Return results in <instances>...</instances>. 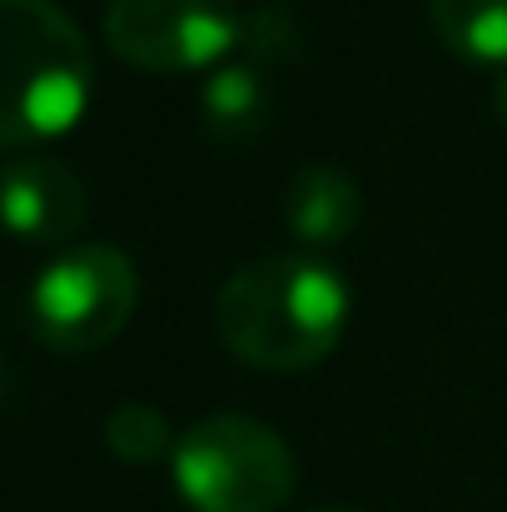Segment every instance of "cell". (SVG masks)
Masks as SVG:
<instances>
[{
	"mask_svg": "<svg viewBox=\"0 0 507 512\" xmlns=\"http://www.w3.org/2000/svg\"><path fill=\"white\" fill-rule=\"evenodd\" d=\"M219 343L264 373L324 363L348 329V284L314 254H269L229 274L214 299Z\"/></svg>",
	"mask_w": 507,
	"mask_h": 512,
	"instance_id": "cell-1",
	"label": "cell"
},
{
	"mask_svg": "<svg viewBox=\"0 0 507 512\" xmlns=\"http://www.w3.org/2000/svg\"><path fill=\"white\" fill-rule=\"evenodd\" d=\"M95 90L85 30L55 0H0V150L60 140Z\"/></svg>",
	"mask_w": 507,
	"mask_h": 512,
	"instance_id": "cell-2",
	"label": "cell"
},
{
	"mask_svg": "<svg viewBox=\"0 0 507 512\" xmlns=\"http://www.w3.org/2000/svg\"><path fill=\"white\" fill-rule=\"evenodd\" d=\"M169 458L174 488L194 512H284L299 488L289 443L244 413L199 418Z\"/></svg>",
	"mask_w": 507,
	"mask_h": 512,
	"instance_id": "cell-3",
	"label": "cell"
},
{
	"mask_svg": "<svg viewBox=\"0 0 507 512\" xmlns=\"http://www.w3.org/2000/svg\"><path fill=\"white\" fill-rule=\"evenodd\" d=\"M140 304V274L115 244H75L55 254L30 289V329L55 353H95L125 334Z\"/></svg>",
	"mask_w": 507,
	"mask_h": 512,
	"instance_id": "cell-4",
	"label": "cell"
},
{
	"mask_svg": "<svg viewBox=\"0 0 507 512\" xmlns=\"http://www.w3.org/2000/svg\"><path fill=\"white\" fill-rule=\"evenodd\" d=\"M244 35L234 0H110L105 45L150 75H189L224 60Z\"/></svg>",
	"mask_w": 507,
	"mask_h": 512,
	"instance_id": "cell-5",
	"label": "cell"
},
{
	"mask_svg": "<svg viewBox=\"0 0 507 512\" xmlns=\"http://www.w3.org/2000/svg\"><path fill=\"white\" fill-rule=\"evenodd\" d=\"M0 224L25 244H65L85 224V184L45 155H20L0 170Z\"/></svg>",
	"mask_w": 507,
	"mask_h": 512,
	"instance_id": "cell-6",
	"label": "cell"
},
{
	"mask_svg": "<svg viewBox=\"0 0 507 512\" xmlns=\"http://www.w3.org/2000/svg\"><path fill=\"white\" fill-rule=\"evenodd\" d=\"M358 214H363L358 184H353V174L338 170V165H304L284 184V224L309 249L348 239L358 229Z\"/></svg>",
	"mask_w": 507,
	"mask_h": 512,
	"instance_id": "cell-7",
	"label": "cell"
},
{
	"mask_svg": "<svg viewBox=\"0 0 507 512\" xmlns=\"http://www.w3.org/2000/svg\"><path fill=\"white\" fill-rule=\"evenodd\" d=\"M438 40L473 65H507V0H428Z\"/></svg>",
	"mask_w": 507,
	"mask_h": 512,
	"instance_id": "cell-8",
	"label": "cell"
},
{
	"mask_svg": "<svg viewBox=\"0 0 507 512\" xmlns=\"http://www.w3.org/2000/svg\"><path fill=\"white\" fill-rule=\"evenodd\" d=\"M264 105L269 100H264V85H259L254 70L229 65V70H219L204 85V120H209L214 135H249V130H259Z\"/></svg>",
	"mask_w": 507,
	"mask_h": 512,
	"instance_id": "cell-9",
	"label": "cell"
},
{
	"mask_svg": "<svg viewBox=\"0 0 507 512\" xmlns=\"http://www.w3.org/2000/svg\"><path fill=\"white\" fill-rule=\"evenodd\" d=\"M105 443H110V453H115L120 463L145 468V463L174 453L179 438H169L165 413H155L150 403H120V408L105 418Z\"/></svg>",
	"mask_w": 507,
	"mask_h": 512,
	"instance_id": "cell-10",
	"label": "cell"
},
{
	"mask_svg": "<svg viewBox=\"0 0 507 512\" xmlns=\"http://www.w3.org/2000/svg\"><path fill=\"white\" fill-rule=\"evenodd\" d=\"M493 115H498V125L507 130V75L493 85Z\"/></svg>",
	"mask_w": 507,
	"mask_h": 512,
	"instance_id": "cell-11",
	"label": "cell"
},
{
	"mask_svg": "<svg viewBox=\"0 0 507 512\" xmlns=\"http://www.w3.org/2000/svg\"><path fill=\"white\" fill-rule=\"evenodd\" d=\"M314 512H353V508H314Z\"/></svg>",
	"mask_w": 507,
	"mask_h": 512,
	"instance_id": "cell-12",
	"label": "cell"
}]
</instances>
